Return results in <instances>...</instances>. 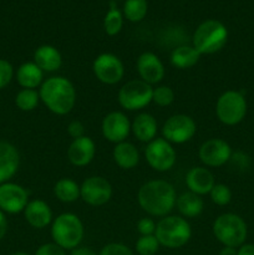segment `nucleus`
<instances>
[{
	"instance_id": "a878e982",
	"label": "nucleus",
	"mask_w": 254,
	"mask_h": 255,
	"mask_svg": "<svg viewBox=\"0 0 254 255\" xmlns=\"http://www.w3.org/2000/svg\"><path fill=\"white\" fill-rule=\"evenodd\" d=\"M199 56L196 49L193 46H187V45H182V46L176 47L173 51L171 52V64L172 66L177 67L179 70H186L189 67L194 66L198 62Z\"/></svg>"
},
{
	"instance_id": "423d86ee",
	"label": "nucleus",
	"mask_w": 254,
	"mask_h": 255,
	"mask_svg": "<svg viewBox=\"0 0 254 255\" xmlns=\"http://www.w3.org/2000/svg\"><path fill=\"white\" fill-rule=\"evenodd\" d=\"M213 234L224 247L238 248L246 242L248 228L246 222L238 214L224 213L214 221Z\"/></svg>"
},
{
	"instance_id": "20e7f679",
	"label": "nucleus",
	"mask_w": 254,
	"mask_h": 255,
	"mask_svg": "<svg viewBox=\"0 0 254 255\" xmlns=\"http://www.w3.org/2000/svg\"><path fill=\"white\" fill-rule=\"evenodd\" d=\"M154 236L159 246L169 249H177L188 243L192 236V229L184 218L178 216H169L162 218L156 224Z\"/></svg>"
},
{
	"instance_id": "4468645a",
	"label": "nucleus",
	"mask_w": 254,
	"mask_h": 255,
	"mask_svg": "<svg viewBox=\"0 0 254 255\" xmlns=\"http://www.w3.org/2000/svg\"><path fill=\"white\" fill-rule=\"evenodd\" d=\"M27 198V192L19 184H0V211L10 214L20 213L29 203Z\"/></svg>"
},
{
	"instance_id": "f704fd0d",
	"label": "nucleus",
	"mask_w": 254,
	"mask_h": 255,
	"mask_svg": "<svg viewBox=\"0 0 254 255\" xmlns=\"http://www.w3.org/2000/svg\"><path fill=\"white\" fill-rule=\"evenodd\" d=\"M14 75L11 64L4 59H0V89H4L5 86L10 84Z\"/></svg>"
},
{
	"instance_id": "bb28decb",
	"label": "nucleus",
	"mask_w": 254,
	"mask_h": 255,
	"mask_svg": "<svg viewBox=\"0 0 254 255\" xmlns=\"http://www.w3.org/2000/svg\"><path fill=\"white\" fill-rule=\"evenodd\" d=\"M54 194L64 203H72L80 197V186L70 178H61L55 183Z\"/></svg>"
},
{
	"instance_id": "412c9836",
	"label": "nucleus",
	"mask_w": 254,
	"mask_h": 255,
	"mask_svg": "<svg viewBox=\"0 0 254 255\" xmlns=\"http://www.w3.org/2000/svg\"><path fill=\"white\" fill-rule=\"evenodd\" d=\"M34 62L42 71L52 72L61 67L62 57L56 47L51 45H42L35 50Z\"/></svg>"
},
{
	"instance_id": "4be33fe9",
	"label": "nucleus",
	"mask_w": 254,
	"mask_h": 255,
	"mask_svg": "<svg viewBox=\"0 0 254 255\" xmlns=\"http://www.w3.org/2000/svg\"><path fill=\"white\" fill-rule=\"evenodd\" d=\"M131 131L134 137L141 142H151L156 138L157 134V121L152 115L139 114L136 116L131 125Z\"/></svg>"
},
{
	"instance_id": "9d476101",
	"label": "nucleus",
	"mask_w": 254,
	"mask_h": 255,
	"mask_svg": "<svg viewBox=\"0 0 254 255\" xmlns=\"http://www.w3.org/2000/svg\"><path fill=\"white\" fill-rule=\"evenodd\" d=\"M197 125L192 117L187 115H173L164 122L162 134L169 143L182 144L192 139L196 134Z\"/></svg>"
},
{
	"instance_id": "ea45409f",
	"label": "nucleus",
	"mask_w": 254,
	"mask_h": 255,
	"mask_svg": "<svg viewBox=\"0 0 254 255\" xmlns=\"http://www.w3.org/2000/svg\"><path fill=\"white\" fill-rule=\"evenodd\" d=\"M238 255H254V244H243L239 247Z\"/></svg>"
},
{
	"instance_id": "0eeeda50",
	"label": "nucleus",
	"mask_w": 254,
	"mask_h": 255,
	"mask_svg": "<svg viewBox=\"0 0 254 255\" xmlns=\"http://www.w3.org/2000/svg\"><path fill=\"white\" fill-rule=\"evenodd\" d=\"M216 114L219 121L227 126L241 124L247 115V101L244 95L234 90L222 94L217 101Z\"/></svg>"
},
{
	"instance_id": "4c0bfd02",
	"label": "nucleus",
	"mask_w": 254,
	"mask_h": 255,
	"mask_svg": "<svg viewBox=\"0 0 254 255\" xmlns=\"http://www.w3.org/2000/svg\"><path fill=\"white\" fill-rule=\"evenodd\" d=\"M67 133H69L74 139L80 138V137L85 136V126L82 125L81 121H79V120H74V121L70 122L69 126H67Z\"/></svg>"
},
{
	"instance_id": "2f4dec72",
	"label": "nucleus",
	"mask_w": 254,
	"mask_h": 255,
	"mask_svg": "<svg viewBox=\"0 0 254 255\" xmlns=\"http://www.w3.org/2000/svg\"><path fill=\"white\" fill-rule=\"evenodd\" d=\"M209 194H211L212 202L214 204H217V206H227L232 201V191L226 184H214V187L209 192Z\"/></svg>"
},
{
	"instance_id": "7c9ffc66",
	"label": "nucleus",
	"mask_w": 254,
	"mask_h": 255,
	"mask_svg": "<svg viewBox=\"0 0 254 255\" xmlns=\"http://www.w3.org/2000/svg\"><path fill=\"white\" fill-rule=\"evenodd\" d=\"M159 243L156 236H141L136 242V252L139 255H154L158 252Z\"/></svg>"
},
{
	"instance_id": "79ce46f5",
	"label": "nucleus",
	"mask_w": 254,
	"mask_h": 255,
	"mask_svg": "<svg viewBox=\"0 0 254 255\" xmlns=\"http://www.w3.org/2000/svg\"><path fill=\"white\" fill-rule=\"evenodd\" d=\"M219 255H238V251H237V248H233V247H224L219 252Z\"/></svg>"
},
{
	"instance_id": "c756f323",
	"label": "nucleus",
	"mask_w": 254,
	"mask_h": 255,
	"mask_svg": "<svg viewBox=\"0 0 254 255\" xmlns=\"http://www.w3.org/2000/svg\"><path fill=\"white\" fill-rule=\"evenodd\" d=\"M122 25H124L122 14L116 9V7H115L114 2H112L111 9H110V11L107 12L104 20L105 32H106L107 35H110V36H115V35H117L120 31H121Z\"/></svg>"
},
{
	"instance_id": "a211bd4d",
	"label": "nucleus",
	"mask_w": 254,
	"mask_h": 255,
	"mask_svg": "<svg viewBox=\"0 0 254 255\" xmlns=\"http://www.w3.org/2000/svg\"><path fill=\"white\" fill-rule=\"evenodd\" d=\"M20 156L11 143L0 141V184L6 183L19 168Z\"/></svg>"
},
{
	"instance_id": "58836bf2",
	"label": "nucleus",
	"mask_w": 254,
	"mask_h": 255,
	"mask_svg": "<svg viewBox=\"0 0 254 255\" xmlns=\"http://www.w3.org/2000/svg\"><path fill=\"white\" fill-rule=\"evenodd\" d=\"M7 232V221L2 211H0V241L5 237Z\"/></svg>"
},
{
	"instance_id": "5701e85b",
	"label": "nucleus",
	"mask_w": 254,
	"mask_h": 255,
	"mask_svg": "<svg viewBox=\"0 0 254 255\" xmlns=\"http://www.w3.org/2000/svg\"><path fill=\"white\" fill-rule=\"evenodd\" d=\"M112 156L117 166L122 169L134 168L139 162V153L136 146L126 141L115 146Z\"/></svg>"
},
{
	"instance_id": "f3484780",
	"label": "nucleus",
	"mask_w": 254,
	"mask_h": 255,
	"mask_svg": "<svg viewBox=\"0 0 254 255\" xmlns=\"http://www.w3.org/2000/svg\"><path fill=\"white\" fill-rule=\"evenodd\" d=\"M96 146L90 137L82 136L74 139L67 148V158L76 167H85L94 159Z\"/></svg>"
},
{
	"instance_id": "c9c22d12",
	"label": "nucleus",
	"mask_w": 254,
	"mask_h": 255,
	"mask_svg": "<svg viewBox=\"0 0 254 255\" xmlns=\"http://www.w3.org/2000/svg\"><path fill=\"white\" fill-rule=\"evenodd\" d=\"M35 255H66V253H65V249H62L57 244L46 243L37 248Z\"/></svg>"
},
{
	"instance_id": "ddd939ff",
	"label": "nucleus",
	"mask_w": 254,
	"mask_h": 255,
	"mask_svg": "<svg viewBox=\"0 0 254 255\" xmlns=\"http://www.w3.org/2000/svg\"><path fill=\"white\" fill-rule=\"evenodd\" d=\"M199 159L208 167H221L232 157L229 143L221 138H211L199 147Z\"/></svg>"
},
{
	"instance_id": "9b49d317",
	"label": "nucleus",
	"mask_w": 254,
	"mask_h": 255,
	"mask_svg": "<svg viewBox=\"0 0 254 255\" xmlns=\"http://www.w3.org/2000/svg\"><path fill=\"white\" fill-rule=\"evenodd\" d=\"M80 197L90 206H104L111 199L112 187L104 177L92 176L85 179L80 186Z\"/></svg>"
},
{
	"instance_id": "6ab92c4d",
	"label": "nucleus",
	"mask_w": 254,
	"mask_h": 255,
	"mask_svg": "<svg viewBox=\"0 0 254 255\" xmlns=\"http://www.w3.org/2000/svg\"><path fill=\"white\" fill-rule=\"evenodd\" d=\"M24 216L27 223L36 229H42L52 221V212L49 204L41 199L29 202L24 209Z\"/></svg>"
},
{
	"instance_id": "7ed1b4c3",
	"label": "nucleus",
	"mask_w": 254,
	"mask_h": 255,
	"mask_svg": "<svg viewBox=\"0 0 254 255\" xmlns=\"http://www.w3.org/2000/svg\"><path fill=\"white\" fill-rule=\"evenodd\" d=\"M228 40V30L218 20H206L194 31L192 42L199 55L221 51Z\"/></svg>"
},
{
	"instance_id": "f03ea898",
	"label": "nucleus",
	"mask_w": 254,
	"mask_h": 255,
	"mask_svg": "<svg viewBox=\"0 0 254 255\" xmlns=\"http://www.w3.org/2000/svg\"><path fill=\"white\" fill-rule=\"evenodd\" d=\"M40 100L55 115L64 116L71 112L76 102V91L71 81L62 76L47 79L40 87Z\"/></svg>"
},
{
	"instance_id": "a19ab883",
	"label": "nucleus",
	"mask_w": 254,
	"mask_h": 255,
	"mask_svg": "<svg viewBox=\"0 0 254 255\" xmlns=\"http://www.w3.org/2000/svg\"><path fill=\"white\" fill-rule=\"evenodd\" d=\"M71 255H97L92 249L87 248V247H81V248L72 249Z\"/></svg>"
},
{
	"instance_id": "c85d7f7f",
	"label": "nucleus",
	"mask_w": 254,
	"mask_h": 255,
	"mask_svg": "<svg viewBox=\"0 0 254 255\" xmlns=\"http://www.w3.org/2000/svg\"><path fill=\"white\" fill-rule=\"evenodd\" d=\"M39 92L32 89H22L15 97V104L21 111H32L39 104Z\"/></svg>"
},
{
	"instance_id": "dca6fc26",
	"label": "nucleus",
	"mask_w": 254,
	"mask_h": 255,
	"mask_svg": "<svg viewBox=\"0 0 254 255\" xmlns=\"http://www.w3.org/2000/svg\"><path fill=\"white\" fill-rule=\"evenodd\" d=\"M137 71L142 81L148 85L158 84L164 76V66L153 52H143L137 59Z\"/></svg>"
},
{
	"instance_id": "f257e3e1",
	"label": "nucleus",
	"mask_w": 254,
	"mask_h": 255,
	"mask_svg": "<svg viewBox=\"0 0 254 255\" xmlns=\"http://www.w3.org/2000/svg\"><path fill=\"white\" fill-rule=\"evenodd\" d=\"M137 201L141 208L151 216L166 217L176 206V189L169 182L154 179L138 189Z\"/></svg>"
},
{
	"instance_id": "f8f14e48",
	"label": "nucleus",
	"mask_w": 254,
	"mask_h": 255,
	"mask_svg": "<svg viewBox=\"0 0 254 255\" xmlns=\"http://www.w3.org/2000/svg\"><path fill=\"white\" fill-rule=\"evenodd\" d=\"M92 70L99 81L106 85H115L120 82L124 77L125 69L121 60L114 54L99 55L94 60Z\"/></svg>"
},
{
	"instance_id": "72a5a7b5",
	"label": "nucleus",
	"mask_w": 254,
	"mask_h": 255,
	"mask_svg": "<svg viewBox=\"0 0 254 255\" xmlns=\"http://www.w3.org/2000/svg\"><path fill=\"white\" fill-rule=\"evenodd\" d=\"M99 255H133V253L125 244L110 243L101 249Z\"/></svg>"
},
{
	"instance_id": "cd10ccee",
	"label": "nucleus",
	"mask_w": 254,
	"mask_h": 255,
	"mask_svg": "<svg viewBox=\"0 0 254 255\" xmlns=\"http://www.w3.org/2000/svg\"><path fill=\"white\" fill-rule=\"evenodd\" d=\"M147 0H126L124 6V14L127 20L132 22L141 21L147 14Z\"/></svg>"
},
{
	"instance_id": "6e6552de",
	"label": "nucleus",
	"mask_w": 254,
	"mask_h": 255,
	"mask_svg": "<svg viewBox=\"0 0 254 255\" xmlns=\"http://www.w3.org/2000/svg\"><path fill=\"white\" fill-rule=\"evenodd\" d=\"M153 87L142 80H131L119 91V104L128 111H136L152 102Z\"/></svg>"
},
{
	"instance_id": "aec40b11",
	"label": "nucleus",
	"mask_w": 254,
	"mask_h": 255,
	"mask_svg": "<svg viewBox=\"0 0 254 255\" xmlns=\"http://www.w3.org/2000/svg\"><path fill=\"white\" fill-rule=\"evenodd\" d=\"M186 184L189 192L203 196L209 193L214 187V177L209 169L203 167H193L187 172Z\"/></svg>"
},
{
	"instance_id": "39448f33",
	"label": "nucleus",
	"mask_w": 254,
	"mask_h": 255,
	"mask_svg": "<svg viewBox=\"0 0 254 255\" xmlns=\"http://www.w3.org/2000/svg\"><path fill=\"white\" fill-rule=\"evenodd\" d=\"M51 237L62 249H75L84 238V224L75 214L62 213L52 222Z\"/></svg>"
},
{
	"instance_id": "1a4fd4ad",
	"label": "nucleus",
	"mask_w": 254,
	"mask_h": 255,
	"mask_svg": "<svg viewBox=\"0 0 254 255\" xmlns=\"http://www.w3.org/2000/svg\"><path fill=\"white\" fill-rule=\"evenodd\" d=\"M144 157L147 163L154 171L166 172L174 166L177 154L168 141L164 138H154L147 144Z\"/></svg>"
},
{
	"instance_id": "e433bc0d",
	"label": "nucleus",
	"mask_w": 254,
	"mask_h": 255,
	"mask_svg": "<svg viewBox=\"0 0 254 255\" xmlns=\"http://www.w3.org/2000/svg\"><path fill=\"white\" fill-rule=\"evenodd\" d=\"M137 231L141 236H152L156 232V223L151 218H142L137 223Z\"/></svg>"
},
{
	"instance_id": "473e14b6",
	"label": "nucleus",
	"mask_w": 254,
	"mask_h": 255,
	"mask_svg": "<svg viewBox=\"0 0 254 255\" xmlns=\"http://www.w3.org/2000/svg\"><path fill=\"white\" fill-rule=\"evenodd\" d=\"M152 101L159 107H167L174 101V92L169 86H157L153 89Z\"/></svg>"
},
{
	"instance_id": "b1692460",
	"label": "nucleus",
	"mask_w": 254,
	"mask_h": 255,
	"mask_svg": "<svg viewBox=\"0 0 254 255\" xmlns=\"http://www.w3.org/2000/svg\"><path fill=\"white\" fill-rule=\"evenodd\" d=\"M44 79V72L35 62H25L17 69L16 80L24 89L35 90L40 86Z\"/></svg>"
},
{
	"instance_id": "2eb2a0df",
	"label": "nucleus",
	"mask_w": 254,
	"mask_h": 255,
	"mask_svg": "<svg viewBox=\"0 0 254 255\" xmlns=\"http://www.w3.org/2000/svg\"><path fill=\"white\" fill-rule=\"evenodd\" d=\"M102 134L112 143H121L131 132V124L125 114L119 111L110 112L102 120Z\"/></svg>"
},
{
	"instance_id": "37998d69",
	"label": "nucleus",
	"mask_w": 254,
	"mask_h": 255,
	"mask_svg": "<svg viewBox=\"0 0 254 255\" xmlns=\"http://www.w3.org/2000/svg\"><path fill=\"white\" fill-rule=\"evenodd\" d=\"M11 255H29L27 253H24V252H17V253H14Z\"/></svg>"
},
{
	"instance_id": "393cba45",
	"label": "nucleus",
	"mask_w": 254,
	"mask_h": 255,
	"mask_svg": "<svg viewBox=\"0 0 254 255\" xmlns=\"http://www.w3.org/2000/svg\"><path fill=\"white\" fill-rule=\"evenodd\" d=\"M176 206L179 213L187 218H194L202 213L204 208L203 199L193 192H184L177 197Z\"/></svg>"
}]
</instances>
